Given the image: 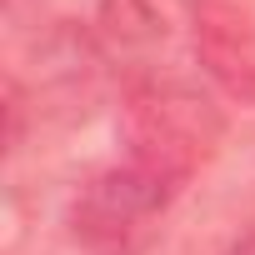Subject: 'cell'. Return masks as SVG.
<instances>
[{
    "label": "cell",
    "instance_id": "1",
    "mask_svg": "<svg viewBox=\"0 0 255 255\" xmlns=\"http://www.w3.org/2000/svg\"><path fill=\"white\" fill-rule=\"evenodd\" d=\"M125 135L130 155L195 180L225 135V115L215 95L185 75H125Z\"/></svg>",
    "mask_w": 255,
    "mask_h": 255
},
{
    "label": "cell",
    "instance_id": "2",
    "mask_svg": "<svg viewBox=\"0 0 255 255\" xmlns=\"http://www.w3.org/2000/svg\"><path fill=\"white\" fill-rule=\"evenodd\" d=\"M185 185L190 180H180L175 170L145 155H125L95 170L90 180H80L70 200V235L95 255H135Z\"/></svg>",
    "mask_w": 255,
    "mask_h": 255
},
{
    "label": "cell",
    "instance_id": "3",
    "mask_svg": "<svg viewBox=\"0 0 255 255\" xmlns=\"http://www.w3.org/2000/svg\"><path fill=\"white\" fill-rule=\"evenodd\" d=\"M100 40L130 75H175L170 55L195 50L200 0H100Z\"/></svg>",
    "mask_w": 255,
    "mask_h": 255
},
{
    "label": "cell",
    "instance_id": "4",
    "mask_svg": "<svg viewBox=\"0 0 255 255\" xmlns=\"http://www.w3.org/2000/svg\"><path fill=\"white\" fill-rule=\"evenodd\" d=\"M190 60L220 95L255 105V15L235 0H200Z\"/></svg>",
    "mask_w": 255,
    "mask_h": 255
},
{
    "label": "cell",
    "instance_id": "5",
    "mask_svg": "<svg viewBox=\"0 0 255 255\" xmlns=\"http://www.w3.org/2000/svg\"><path fill=\"white\" fill-rule=\"evenodd\" d=\"M225 255H255V235H245V240H235Z\"/></svg>",
    "mask_w": 255,
    "mask_h": 255
}]
</instances>
